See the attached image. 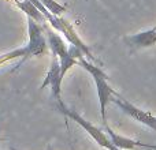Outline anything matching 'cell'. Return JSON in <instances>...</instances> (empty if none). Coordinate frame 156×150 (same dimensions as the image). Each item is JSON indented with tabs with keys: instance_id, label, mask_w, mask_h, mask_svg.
<instances>
[{
	"instance_id": "obj_1",
	"label": "cell",
	"mask_w": 156,
	"mask_h": 150,
	"mask_svg": "<svg viewBox=\"0 0 156 150\" xmlns=\"http://www.w3.org/2000/svg\"><path fill=\"white\" fill-rule=\"evenodd\" d=\"M30 2H32L33 4H34L36 7L40 10V12L43 14V16L45 18L47 23H49V26H51L52 29L55 30V32L62 33V34L66 37V40H67L69 43L71 44V45L77 46V48L80 49L81 52H82L83 56H85L88 60H90V62H99V60H97L96 57L93 56V53L90 52L89 46L86 45V44L83 43L82 40H81V37L77 34V32H76V29L73 27V25H71L70 22L67 21V19H65V18H62V16H58V15H54V14H51V12H49V11L47 10V8L40 3V0H30Z\"/></svg>"
},
{
	"instance_id": "obj_2",
	"label": "cell",
	"mask_w": 156,
	"mask_h": 150,
	"mask_svg": "<svg viewBox=\"0 0 156 150\" xmlns=\"http://www.w3.org/2000/svg\"><path fill=\"white\" fill-rule=\"evenodd\" d=\"M78 64L92 75L94 83H96V90H97V97H99V105H100V116H101L103 126H104V124H107L105 108L111 102V98L118 94V91L110 86V83H108V75L100 67L94 66L93 62L86 59L83 55L78 56Z\"/></svg>"
},
{
	"instance_id": "obj_3",
	"label": "cell",
	"mask_w": 156,
	"mask_h": 150,
	"mask_svg": "<svg viewBox=\"0 0 156 150\" xmlns=\"http://www.w3.org/2000/svg\"><path fill=\"white\" fill-rule=\"evenodd\" d=\"M58 104V109H59L60 113H63V115L66 116V118H69L70 120L76 121L78 126H81L83 130H85L86 132H88V135L92 138V139L94 141V142L97 143V145L100 146V148H104L107 150H121L118 149L115 145H114L112 142L110 141V138H108V135L105 134V131H103L101 128H99L97 126H94V124H92V121H88L86 119H83L82 116L80 115V113L77 112V111L71 109V108H69L67 105L65 104V102L62 101V100H59V101H56Z\"/></svg>"
},
{
	"instance_id": "obj_4",
	"label": "cell",
	"mask_w": 156,
	"mask_h": 150,
	"mask_svg": "<svg viewBox=\"0 0 156 150\" xmlns=\"http://www.w3.org/2000/svg\"><path fill=\"white\" fill-rule=\"evenodd\" d=\"M27 37L29 41L25 46L29 57H40L48 52V43L43 26L32 18H27Z\"/></svg>"
},
{
	"instance_id": "obj_5",
	"label": "cell",
	"mask_w": 156,
	"mask_h": 150,
	"mask_svg": "<svg viewBox=\"0 0 156 150\" xmlns=\"http://www.w3.org/2000/svg\"><path fill=\"white\" fill-rule=\"evenodd\" d=\"M111 102H114L115 105H118V107L122 109V112L126 113L127 116H130V118L134 119L136 121L144 124V126H147L148 128L154 130V131L156 132V116H154L151 112L140 109V108L136 107L134 104H132L129 100L123 98L119 93L111 98Z\"/></svg>"
},
{
	"instance_id": "obj_6",
	"label": "cell",
	"mask_w": 156,
	"mask_h": 150,
	"mask_svg": "<svg viewBox=\"0 0 156 150\" xmlns=\"http://www.w3.org/2000/svg\"><path fill=\"white\" fill-rule=\"evenodd\" d=\"M62 73H60V63L55 55H52V60H51V66H49V70L45 75V79H44L41 89H45L47 86L51 87V93L54 96V98L56 101L62 100Z\"/></svg>"
},
{
	"instance_id": "obj_7",
	"label": "cell",
	"mask_w": 156,
	"mask_h": 150,
	"mask_svg": "<svg viewBox=\"0 0 156 150\" xmlns=\"http://www.w3.org/2000/svg\"><path fill=\"white\" fill-rule=\"evenodd\" d=\"M104 131L105 134L108 135L110 141L116 146L118 149L121 150H132V149H136V148H143V149H152V150H156V146L155 145H149V143H141L138 141H134L132 138H127V137H123V135H119L111 128L108 124H104Z\"/></svg>"
},
{
	"instance_id": "obj_8",
	"label": "cell",
	"mask_w": 156,
	"mask_h": 150,
	"mask_svg": "<svg viewBox=\"0 0 156 150\" xmlns=\"http://www.w3.org/2000/svg\"><path fill=\"white\" fill-rule=\"evenodd\" d=\"M127 46L132 49H143V48H151L156 44V26L152 29L145 30V32H140L136 34L126 36L123 38Z\"/></svg>"
},
{
	"instance_id": "obj_9",
	"label": "cell",
	"mask_w": 156,
	"mask_h": 150,
	"mask_svg": "<svg viewBox=\"0 0 156 150\" xmlns=\"http://www.w3.org/2000/svg\"><path fill=\"white\" fill-rule=\"evenodd\" d=\"M14 3H15L16 7H18L22 12L26 14L27 18L34 19V21L37 22V23H40V25H45L47 23L45 18H44L43 14L40 12V10H38V8L36 7L30 0H14Z\"/></svg>"
},
{
	"instance_id": "obj_10",
	"label": "cell",
	"mask_w": 156,
	"mask_h": 150,
	"mask_svg": "<svg viewBox=\"0 0 156 150\" xmlns=\"http://www.w3.org/2000/svg\"><path fill=\"white\" fill-rule=\"evenodd\" d=\"M19 57H22V60L29 59V55H27L26 46H22V48H16V49H12V51L5 52V53H2V55H0V66L5 64V63L11 62V60L19 59Z\"/></svg>"
},
{
	"instance_id": "obj_11",
	"label": "cell",
	"mask_w": 156,
	"mask_h": 150,
	"mask_svg": "<svg viewBox=\"0 0 156 150\" xmlns=\"http://www.w3.org/2000/svg\"><path fill=\"white\" fill-rule=\"evenodd\" d=\"M40 3L54 15L60 16L63 12H66L67 10V5L66 4H60V3L55 2V0H40Z\"/></svg>"
},
{
	"instance_id": "obj_12",
	"label": "cell",
	"mask_w": 156,
	"mask_h": 150,
	"mask_svg": "<svg viewBox=\"0 0 156 150\" xmlns=\"http://www.w3.org/2000/svg\"><path fill=\"white\" fill-rule=\"evenodd\" d=\"M45 150H54V148H52L51 145H48V146H47V149H45Z\"/></svg>"
},
{
	"instance_id": "obj_13",
	"label": "cell",
	"mask_w": 156,
	"mask_h": 150,
	"mask_svg": "<svg viewBox=\"0 0 156 150\" xmlns=\"http://www.w3.org/2000/svg\"><path fill=\"white\" fill-rule=\"evenodd\" d=\"M0 139H2V138H0Z\"/></svg>"
}]
</instances>
